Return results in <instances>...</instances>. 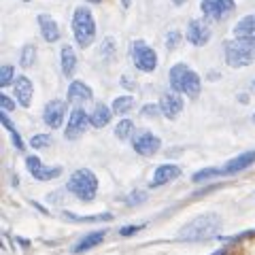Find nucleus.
Here are the masks:
<instances>
[{
	"label": "nucleus",
	"mask_w": 255,
	"mask_h": 255,
	"mask_svg": "<svg viewBox=\"0 0 255 255\" xmlns=\"http://www.w3.org/2000/svg\"><path fill=\"white\" fill-rule=\"evenodd\" d=\"M168 81L174 92L185 94L191 100H196L198 96H200V90H202L200 77H198V73H194L187 64H181V62L174 64L168 73Z\"/></svg>",
	"instance_id": "f257e3e1"
},
{
	"label": "nucleus",
	"mask_w": 255,
	"mask_h": 255,
	"mask_svg": "<svg viewBox=\"0 0 255 255\" xmlns=\"http://www.w3.org/2000/svg\"><path fill=\"white\" fill-rule=\"evenodd\" d=\"M219 226H221L219 215H215V213L200 215V217H196L194 221H189L187 226L181 228L179 238L181 241H206V238L215 236Z\"/></svg>",
	"instance_id": "f03ea898"
},
{
	"label": "nucleus",
	"mask_w": 255,
	"mask_h": 255,
	"mask_svg": "<svg viewBox=\"0 0 255 255\" xmlns=\"http://www.w3.org/2000/svg\"><path fill=\"white\" fill-rule=\"evenodd\" d=\"M226 62L232 68H245L255 62V38H232L223 45Z\"/></svg>",
	"instance_id": "7ed1b4c3"
},
{
	"label": "nucleus",
	"mask_w": 255,
	"mask_h": 255,
	"mask_svg": "<svg viewBox=\"0 0 255 255\" xmlns=\"http://www.w3.org/2000/svg\"><path fill=\"white\" fill-rule=\"evenodd\" d=\"M66 189L75 198H79L81 202H92L96 198V194H98V179H96V174L92 170L79 168L70 174Z\"/></svg>",
	"instance_id": "20e7f679"
},
{
	"label": "nucleus",
	"mask_w": 255,
	"mask_h": 255,
	"mask_svg": "<svg viewBox=\"0 0 255 255\" xmlns=\"http://www.w3.org/2000/svg\"><path fill=\"white\" fill-rule=\"evenodd\" d=\"M73 34L81 49H87L96 38V21L87 6H77L73 15Z\"/></svg>",
	"instance_id": "39448f33"
},
{
	"label": "nucleus",
	"mask_w": 255,
	"mask_h": 255,
	"mask_svg": "<svg viewBox=\"0 0 255 255\" xmlns=\"http://www.w3.org/2000/svg\"><path fill=\"white\" fill-rule=\"evenodd\" d=\"M132 62L142 73H151V70L157 68V53L145 41L138 38V41L132 43Z\"/></svg>",
	"instance_id": "423d86ee"
},
{
	"label": "nucleus",
	"mask_w": 255,
	"mask_h": 255,
	"mask_svg": "<svg viewBox=\"0 0 255 255\" xmlns=\"http://www.w3.org/2000/svg\"><path fill=\"white\" fill-rule=\"evenodd\" d=\"M26 166H28L30 174L36 181H53V179H58L62 174V166H45L41 162V157H36V155H28L26 157Z\"/></svg>",
	"instance_id": "0eeeda50"
},
{
	"label": "nucleus",
	"mask_w": 255,
	"mask_h": 255,
	"mask_svg": "<svg viewBox=\"0 0 255 255\" xmlns=\"http://www.w3.org/2000/svg\"><path fill=\"white\" fill-rule=\"evenodd\" d=\"M234 0H202L200 2V9L209 19L213 21H219L223 17H228L230 13L234 11Z\"/></svg>",
	"instance_id": "6e6552de"
},
{
	"label": "nucleus",
	"mask_w": 255,
	"mask_h": 255,
	"mask_svg": "<svg viewBox=\"0 0 255 255\" xmlns=\"http://www.w3.org/2000/svg\"><path fill=\"white\" fill-rule=\"evenodd\" d=\"M132 147H134V151H136L138 155L149 157V155H155L159 151L162 140H159V136H155L153 132L145 130V132H140V134H136V136L132 138Z\"/></svg>",
	"instance_id": "1a4fd4ad"
},
{
	"label": "nucleus",
	"mask_w": 255,
	"mask_h": 255,
	"mask_svg": "<svg viewBox=\"0 0 255 255\" xmlns=\"http://www.w3.org/2000/svg\"><path fill=\"white\" fill-rule=\"evenodd\" d=\"M87 124H90V117L83 109H75L73 113H70V119L66 124V130H64V136L68 140H77L79 136H83V132L87 130Z\"/></svg>",
	"instance_id": "9d476101"
},
{
	"label": "nucleus",
	"mask_w": 255,
	"mask_h": 255,
	"mask_svg": "<svg viewBox=\"0 0 255 255\" xmlns=\"http://www.w3.org/2000/svg\"><path fill=\"white\" fill-rule=\"evenodd\" d=\"M64 117H66V102L64 100H51L43 111V122L49 126L51 130L62 128Z\"/></svg>",
	"instance_id": "9b49d317"
},
{
	"label": "nucleus",
	"mask_w": 255,
	"mask_h": 255,
	"mask_svg": "<svg viewBox=\"0 0 255 255\" xmlns=\"http://www.w3.org/2000/svg\"><path fill=\"white\" fill-rule=\"evenodd\" d=\"M187 41L194 47H202L211 41V28L200 19H191L187 23Z\"/></svg>",
	"instance_id": "f8f14e48"
},
{
	"label": "nucleus",
	"mask_w": 255,
	"mask_h": 255,
	"mask_svg": "<svg viewBox=\"0 0 255 255\" xmlns=\"http://www.w3.org/2000/svg\"><path fill=\"white\" fill-rule=\"evenodd\" d=\"M159 107H162V115L166 119H177L179 113L183 111V98L179 96V92H166L159 98Z\"/></svg>",
	"instance_id": "ddd939ff"
},
{
	"label": "nucleus",
	"mask_w": 255,
	"mask_h": 255,
	"mask_svg": "<svg viewBox=\"0 0 255 255\" xmlns=\"http://www.w3.org/2000/svg\"><path fill=\"white\" fill-rule=\"evenodd\" d=\"M253 164H255V151H247V153H241V155H236V157L230 159V162L221 168V174L226 177V174L243 172V170H247Z\"/></svg>",
	"instance_id": "4468645a"
},
{
	"label": "nucleus",
	"mask_w": 255,
	"mask_h": 255,
	"mask_svg": "<svg viewBox=\"0 0 255 255\" xmlns=\"http://www.w3.org/2000/svg\"><path fill=\"white\" fill-rule=\"evenodd\" d=\"M181 177V168L174 164H162L159 168H155L153 179H151V187H162L166 183H170L174 179Z\"/></svg>",
	"instance_id": "2eb2a0df"
},
{
	"label": "nucleus",
	"mask_w": 255,
	"mask_h": 255,
	"mask_svg": "<svg viewBox=\"0 0 255 255\" xmlns=\"http://www.w3.org/2000/svg\"><path fill=\"white\" fill-rule=\"evenodd\" d=\"M13 87H15V98H17V102L23 109H28L32 102V96H34V85H32V81L28 77H17Z\"/></svg>",
	"instance_id": "dca6fc26"
},
{
	"label": "nucleus",
	"mask_w": 255,
	"mask_h": 255,
	"mask_svg": "<svg viewBox=\"0 0 255 255\" xmlns=\"http://www.w3.org/2000/svg\"><path fill=\"white\" fill-rule=\"evenodd\" d=\"M94 98V92L90 85H85L83 81H73L68 85V102L70 105H83Z\"/></svg>",
	"instance_id": "f3484780"
},
{
	"label": "nucleus",
	"mask_w": 255,
	"mask_h": 255,
	"mask_svg": "<svg viewBox=\"0 0 255 255\" xmlns=\"http://www.w3.org/2000/svg\"><path fill=\"white\" fill-rule=\"evenodd\" d=\"M38 21V26H41V34L47 43H55V41H60V28H58V21H55L51 15H47V13H41L36 17Z\"/></svg>",
	"instance_id": "a211bd4d"
},
{
	"label": "nucleus",
	"mask_w": 255,
	"mask_h": 255,
	"mask_svg": "<svg viewBox=\"0 0 255 255\" xmlns=\"http://www.w3.org/2000/svg\"><path fill=\"white\" fill-rule=\"evenodd\" d=\"M105 238H107V230H98V232L87 234V236H83L81 241H79V243L73 247V253H83V251H87V249H92V247L100 245L102 241H105Z\"/></svg>",
	"instance_id": "6ab92c4d"
},
{
	"label": "nucleus",
	"mask_w": 255,
	"mask_h": 255,
	"mask_svg": "<svg viewBox=\"0 0 255 255\" xmlns=\"http://www.w3.org/2000/svg\"><path fill=\"white\" fill-rule=\"evenodd\" d=\"M113 109H109L105 105H98L94 111H92V115H90V124L94 128H105L111 124V117H113Z\"/></svg>",
	"instance_id": "aec40b11"
},
{
	"label": "nucleus",
	"mask_w": 255,
	"mask_h": 255,
	"mask_svg": "<svg viewBox=\"0 0 255 255\" xmlns=\"http://www.w3.org/2000/svg\"><path fill=\"white\" fill-rule=\"evenodd\" d=\"M236 38H255V15H247L234 26Z\"/></svg>",
	"instance_id": "412c9836"
},
{
	"label": "nucleus",
	"mask_w": 255,
	"mask_h": 255,
	"mask_svg": "<svg viewBox=\"0 0 255 255\" xmlns=\"http://www.w3.org/2000/svg\"><path fill=\"white\" fill-rule=\"evenodd\" d=\"M60 55H62V73L66 77H70L77 70V53L70 45H64Z\"/></svg>",
	"instance_id": "4be33fe9"
},
{
	"label": "nucleus",
	"mask_w": 255,
	"mask_h": 255,
	"mask_svg": "<svg viewBox=\"0 0 255 255\" xmlns=\"http://www.w3.org/2000/svg\"><path fill=\"white\" fill-rule=\"evenodd\" d=\"M62 217L66 221H73V223H94V221H111V219H113V215H111V213H98V215H87V217H81V215L64 211Z\"/></svg>",
	"instance_id": "5701e85b"
},
{
	"label": "nucleus",
	"mask_w": 255,
	"mask_h": 255,
	"mask_svg": "<svg viewBox=\"0 0 255 255\" xmlns=\"http://www.w3.org/2000/svg\"><path fill=\"white\" fill-rule=\"evenodd\" d=\"M0 124H2L6 130H9V134H11V140H13V145H15V149H19V151H26V145H23V140H21V136H19V132L15 130V126H13V122L9 117H6V111L4 113H0Z\"/></svg>",
	"instance_id": "b1692460"
},
{
	"label": "nucleus",
	"mask_w": 255,
	"mask_h": 255,
	"mask_svg": "<svg viewBox=\"0 0 255 255\" xmlns=\"http://www.w3.org/2000/svg\"><path fill=\"white\" fill-rule=\"evenodd\" d=\"M111 109H113V113H115V115L122 117V115L130 113V111L134 109V98H132V96H119V98L113 100Z\"/></svg>",
	"instance_id": "393cba45"
},
{
	"label": "nucleus",
	"mask_w": 255,
	"mask_h": 255,
	"mask_svg": "<svg viewBox=\"0 0 255 255\" xmlns=\"http://www.w3.org/2000/svg\"><path fill=\"white\" fill-rule=\"evenodd\" d=\"M36 60V47L34 45H23V49L19 53V64H21V68H30L32 64H34Z\"/></svg>",
	"instance_id": "a878e982"
},
{
	"label": "nucleus",
	"mask_w": 255,
	"mask_h": 255,
	"mask_svg": "<svg viewBox=\"0 0 255 255\" xmlns=\"http://www.w3.org/2000/svg\"><path fill=\"white\" fill-rule=\"evenodd\" d=\"M132 134H134V124L130 122V119H122V122L117 124V128H115V136L119 140H128Z\"/></svg>",
	"instance_id": "bb28decb"
},
{
	"label": "nucleus",
	"mask_w": 255,
	"mask_h": 255,
	"mask_svg": "<svg viewBox=\"0 0 255 255\" xmlns=\"http://www.w3.org/2000/svg\"><path fill=\"white\" fill-rule=\"evenodd\" d=\"M30 145L34 149H45L51 145V136L49 134H34V136L30 138Z\"/></svg>",
	"instance_id": "cd10ccee"
},
{
	"label": "nucleus",
	"mask_w": 255,
	"mask_h": 255,
	"mask_svg": "<svg viewBox=\"0 0 255 255\" xmlns=\"http://www.w3.org/2000/svg\"><path fill=\"white\" fill-rule=\"evenodd\" d=\"M219 174H221V168H204L200 172H196L191 179H194V183H200V181H206L211 177H219Z\"/></svg>",
	"instance_id": "c85d7f7f"
},
{
	"label": "nucleus",
	"mask_w": 255,
	"mask_h": 255,
	"mask_svg": "<svg viewBox=\"0 0 255 255\" xmlns=\"http://www.w3.org/2000/svg\"><path fill=\"white\" fill-rule=\"evenodd\" d=\"M13 75H15V70H13V66H9V64L0 68V85L2 87L11 85L13 83Z\"/></svg>",
	"instance_id": "c756f323"
},
{
	"label": "nucleus",
	"mask_w": 255,
	"mask_h": 255,
	"mask_svg": "<svg viewBox=\"0 0 255 255\" xmlns=\"http://www.w3.org/2000/svg\"><path fill=\"white\" fill-rule=\"evenodd\" d=\"M179 43H181V32L179 30H172V32L166 34V49H168V51L177 49Z\"/></svg>",
	"instance_id": "7c9ffc66"
},
{
	"label": "nucleus",
	"mask_w": 255,
	"mask_h": 255,
	"mask_svg": "<svg viewBox=\"0 0 255 255\" xmlns=\"http://www.w3.org/2000/svg\"><path fill=\"white\" fill-rule=\"evenodd\" d=\"M100 51H102V55H107V58H113V55H115V43H113V38H107V41L102 43Z\"/></svg>",
	"instance_id": "2f4dec72"
},
{
	"label": "nucleus",
	"mask_w": 255,
	"mask_h": 255,
	"mask_svg": "<svg viewBox=\"0 0 255 255\" xmlns=\"http://www.w3.org/2000/svg\"><path fill=\"white\" fill-rule=\"evenodd\" d=\"M145 200H147L145 191H132V194L128 196V204H138V202H145Z\"/></svg>",
	"instance_id": "473e14b6"
},
{
	"label": "nucleus",
	"mask_w": 255,
	"mask_h": 255,
	"mask_svg": "<svg viewBox=\"0 0 255 255\" xmlns=\"http://www.w3.org/2000/svg\"><path fill=\"white\" fill-rule=\"evenodd\" d=\"M159 113H162V107L159 105H145L142 107V115H147V117H157Z\"/></svg>",
	"instance_id": "72a5a7b5"
},
{
	"label": "nucleus",
	"mask_w": 255,
	"mask_h": 255,
	"mask_svg": "<svg viewBox=\"0 0 255 255\" xmlns=\"http://www.w3.org/2000/svg\"><path fill=\"white\" fill-rule=\"evenodd\" d=\"M142 228H145V223H140V226H126V228H122V230H119V234H122L124 238H128V236H132V234L140 232Z\"/></svg>",
	"instance_id": "f704fd0d"
},
{
	"label": "nucleus",
	"mask_w": 255,
	"mask_h": 255,
	"mask_svg": "<svg viewBox=\"0 0 255 255\" xmlns=\"http://www.w3.org/2000/svg\"><path fill=\"white\" fill-rule=\"evenodd\" d=\"M0 107H2V111H6V113H9V111H13L15 109V102L9 98V96H0Z\"/></svg>",
	"instance_id": "c9c22d12"
},
{
	"label": "nucleus",
	"mask_w": 255,
	"mask_h": 255,
	"mask_svg": "<svg viewBox=\"0 0 255 255\" xmlns=\"http://www.w3.org/2000/svg\"><path fill=\"white\" fill-rule=\"evenodd\" d=\"M172 2H174V4H177V6H181V4H185V2H187V0H172Z\"/></svg>",
	"instance_id": "e433bc0d"
},
{
	"label": "nucleus",
	"mask_w": 255,
	"mask_h": 255,
	"mask_svg": "<svg viewBox=\"0 0 255 255\" xmlns=\"http://www.w3.org/2000/svg\"><path fill=\"white\" fill-rule=\"evenodd\" d=\"M122 4H124V9H128V6H130V0H122Z\"/></svg>",
	"instance_id": "4c0bfd02"
},
{
	"label": "nucleus",
	"mask_w": 255,
	"mask_h": 255,
	"mask_svg": "<svg viewBox=\"0 0 255 255\" xmlns=\"http://www.w3.org/2000/svg\"><path fill=\"white\" fill-rule=\"evenodd\" d=\"M87 2H92V4H98V2H100V0H87Z\"/></svg>",
	"instance_id": "58836bf2"
},
{
	"label": "nucleus",
	"mask_w": 255,
	"mask_h": 255,
	"mask_svg": "<svg viewBox=\"0 0 255 255\" xmlns=\"http://www.w3.org/2000/svg\"><path fill=\"white\" fill-rule=\"evenodd\" d=\"M253 122H255V115H253Z\"/></svg>",
	"instance_id": "ea45409f"
},
{
	"label": "nucleus",
	"mask_w": 255,
	"mask_h": 255,
	"mask_svg": "<svg viewBox=\"0 0 255 255\" xmlns=\"http://www.w3.org/2000/svg\"><path fill=\"white\" fill-rule=\"evenodd\" d=\"M253 87H255V81H253Z\"/></svg>",
	"instance_id": "a19ab883"
}]
</instances>
